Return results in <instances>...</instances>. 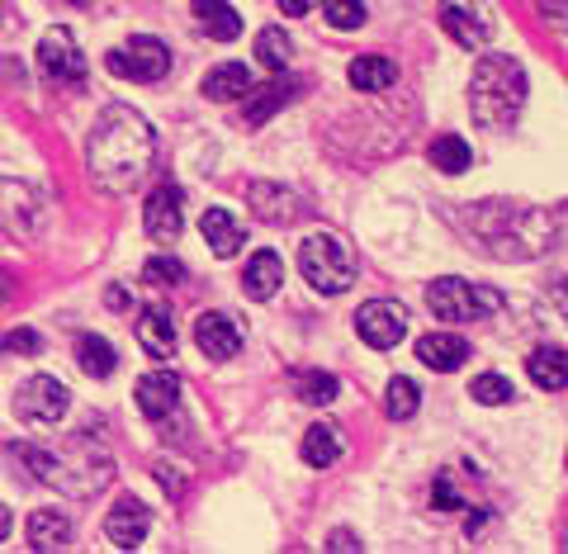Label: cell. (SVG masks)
<instances>
[{"instance_id":"cell-23","label":"cell","mask_w":568,"mask_h":554,"mask_svg":"<svg viewBox=\"0 0 568 554\" xmlns=\"http://www.w3.org/2000/svg\"><path fill=\"white\" fill-rule=\"evenodd\" d=\"M71 545V522L62 512H33L29 516V550H39V554H52V550H67Z\"/></svg>"},{"instance_id":"cell-42","label":"cell","mask_w":568,"mask_h":554,"mask_svg":"<svg viewBox=\"0 0 568 554\" xmlns=\"http://www.w3.org/2000/svg\"><path fill=\"white\" fill-rule=\"evenodd\" d=\"M6 299H10V275L0 271V303H6Z\"/></svg>"},{"instance_id":"cell-29","label":"cell","mask_w":568,"mask_h":554,"mask_svg":"<svg viewBox=\"0 0 568 554\" xmlns=\"http://www.w3.org/2000/svg\"><path fill=\"white\" fill-rule=\"evenodd\" d=\"M422 407V389L407 380V374H398V380H388V389H384V413L394 417V422H407Z\"/></svg>"},{"instance_id":"cell-32","label":"cell","mask_w":568,"mask_h":554,"mask_svg":"<svg viewBox=\"0 0 568 554\" xmlns=\"http://www.w3.org/2000/svg\"><path fill=\"white\" fill-rule=\"evenodd\" d=\"M474 393V403H484V407H497V403H511V380H503V374H478V380L469 384Z\"/></svg>"},{"instance_id":"cell-27","label":"cell","mask_w":568,"mask_h":554,"mask_svg":"<svg viewBox=\"0 0 568 554\" xmlns=\"http://www.w3.org/2000/svg\"><path fill=\"white\" fill-rule=\"evenodd\" d=\"M346 77H351L355 91L375 95V91H388V85L398 81V62H388V58H355Z\"/></svg>"},{"instance_id":"cell-3","label":"cell","mask_w":568,"mask_h":554,"mask_svg":"<svg viewBox=\"0 0 568 554\" xmlns=\"http://www.w3.org/2000/svg\"><path fill=\"white\" fill-rule=\"evenodd\" d=\"M469 110L484 129H507L526 110V67L507 52H484L469 81Z\"/></svg>"},{"instance_id":"cell-8","label":"cell","mask_w":568,"mask_h":554,"mask_svg":"<svg viewBox=\"0 0 568 554\" xmlns=\"http://www.w3.org/2000/svg\"><path fill=\"white\" fill-rule=\"evenodd\" d=\"M39 71L52 81V85H81L91 62H85V52L77 48L71 39V29H48L43 43H39Z\"/></svg>"},{"instance_id":"cell-11","label":"cell","mask_w":568,"mask_h":554,"mask_svg":"<svg viewBox=\"0 0 568 554\" xmlns=\"http://www.w3.org/2000/svg\"><path fill=\"white\" fill-rule=\"evenodd\" d=\"M148 531H152V512L142 507L138 497H119L110 516H104V535H110L114 550H138L148 541Z\"/></svg>"},{"instance_id":"cell-17","label":"cell","mask_w":568,"mask_h":554,"mask_svg":"<svg viewBox=\"0 0 568 554\" xmlns=\"http://www.w3.org/2000/svg\"><path fill=\"white\" fill-rule=\"evenodd\" d=\"M246 200H252V213H256V219L275 223V228L294 223L298 213H304V204H298L290 190H280V185H265V181H256L252 190H246Z\"/></svg>"},{"instance_id":"cell-4","label":"cell","mask_w":568,"mask_h":554,"mask_svg":"<svg viewBox=\"0 0 568 554\" xmlns=\"http://www.w3.org/2000/svg\"><path fill=\"white\" fill-rule=\"evenodd\" d=\"M298 271L317 294H346L355 284V252L336 238V232H313L298 246Z\"/></svg>"},{"instance_id":"cell-30","label":"cell","mask_w":568,"mask_h":554,"mask_svg":"<svg viewBox=\"0 0 568 554\" xmlns=\"http://www.w3.org/2000/svg\"><path fill=\"white\" fill-rule=\"evenodd\" d=\"M256 62L265 67V71H284L290 67V39H284V29H261L256 33Z\"/></svg>"},{"instance_id":"cell-5","label":"cell","mask_w":568,"mask_h":554,"mask_svg":"<svg viewBox=\"0 0 568 554\" xmlns=\"http://www.w3.org/2000/svg\"><path fill=\"white\" fill-rule=\"evenodd\" d=\"M426 309L436 318H450V323H478V318H493L503 309V294L488 290V284H469V280H436L426 290Z\"/></svg>"},{"instance_id":"cell-2","label":"cell","mask_w":568,"mask_h":554,"mask_svg":"<svg viewBox=\"0 0 568 554\" xmlns=\"http://www.w3.org/2000/svg\"><path fill=\"white\" fill-rule=\"evenodd\" d=\"M156 157V133L152 123L142 119L129 104H110L100 119H95V133H91V148H85V167H91V181L100 190H129L148 175Z\"/></svg>"},{"instance_id":"cell-33","label":"cell","mask_w":568,"mask_h":554,"mask_svg":"<svg viewBox=\"0 0 568 554\" xmlns=\"http://www.w3.org/2000/svg\"><path fill=\"white\" fill-rule=\"evenodd\" d=\"M336 393H342V380H336V374H304V380H298V399H304V403H317V407H323V403H332L336 399Z\"/></svg>"},{"instance_id":"cell-16","label":"cell","mask_w":568,"mask_h":554,"mask_svg":"<svg viewBox=\"0 0 568 554\" xmlns=\"http://www.w3.org/2000/svg\"><path fill=\"white\" fill-rule=\"evenodd\" d=\"M440 29L450 33V39L459 43V48H469V52H478L488 43V20L478 14L474 6H465V0H446V10H440Z\"/></svg>"},{"instance_id":"cell-14","label":"cell","mask_w":568,"mask_h":554,"mask_svg":"<svg viewBox=\"0 0 568 554\" xmlns=\"http://www.w3.org/2000/svg\"><path fill=\"white\" fill-rule=\"evenodd\" d=\"M175 342H181V332H175L171 309H162V303H148V309L138 313V346L148 351L152 361H171Z\"/></svg>"},{"instance_id":"cell-18","label":"cell","mask_w":568,"mask_h":554,"mask_svg":"<svg viewBox=\"0 0 568 554\" xmlns=\"http://www.w3.org/2000/svg\"><path fill=\"white\" fill-rule=\"evenodd\" d=\"M280 284H284V261L275 252H256L252 261H246V275H242V294L246 299H275L280 294Z\"/></svg>"},{"instance_id":"cell-10","label":"cell","mask_w":568,"mask_h":554,"mask_svg":"<svg viewBox=\"0 0 568 554\" xmlns=\"http://www.w3.org/2000/svg\"><path fill=\"white\" fill-rule=\"evenodd\" d=\"M142 228H148L152 242H175L185 228V194L175 185H156L142 204Z\"/></svg>"},{"instance_id":"cell-43","label":"cell","mask_w":568,"mask_h":554,"mask_svg":"<svg viewBox=\"0 0 568 554\" xmlns=\"http://www.w3.org/2000/svg\"><path fill=\"white\" fill-rule=\"evenodd\" d=\"M71 6H100V0H71Z\"/></svg>"},{"instance_id":"cell-28","label":"cell","mask_w":568,"mask_h":554,"mask_svg":"<svg viewBox=\"0 0 568 554\" xmlns=\"http://www.w3.org/2000/svg\"><path fill=\"white\" fill-rule=\"evenodd\" d=\"M426 157H432V167H436V171H446V175H459V171H469V167H474V152H469V142L459 138V133H440Z\"/></svg>"},{"instance_id":"cell-13","label":"cell","mask_w":568,"mask_h":554,"mask_svg":"<svg viewBox=\"0 0 568 554\" xmlns=\"http://www.w3.org/2000/svg\"><path fill=\"white\" fill-rule=\"evenodd\" d=\"M194 346H200L209 361H233L242 351V328L227 313H200L194 318Z\"/></svg>"},{"instance_id":"cell-41","label":"cell","mask_w":568,"mask_h":554,"mask_svg":"<svg viewBox=\"0 0 568 554\" xmlns=\"http://www.w3.org/2000/svg\"><path fill=\"white\" fill-rule=\"evenodd\" d=\"M555 303H559V309H564V313H568V280H564V284H559V290H555Z\"/></svg>"},{"instance_id":"cell-1","label":"cell","mask_w":568,"mask_h":554,"mask_svg":"<svg viewBox=\"0 0 568 554\" xmlns=\"http://www.w3.org/2000/svg\"><path fill=\"white\" fill-rule=\"evenodd\" d=\"M450 223L465 232L469 246L497 261H530L555 246V219L545 209L511 204V200H484L469 209H450Z\"/></svg>"},{"instance_id":"cell-36","label":"cell","mask_w":568,"mask_h":554,"mask_svg":"<svg viewBox=\"0 0 568 554\" xmlns=\"http://www.w3.org/2000/svg\"><path fill=\"white\" fill-rule=\"evenodd\" d=\"M432 503H436L440 512H459V507H465V503H459V493H455V484H450V474H440V479H436Z\"/></svg>"},{"instance_id":"cell-22","label":"cell","mask_w":568,"mask_h":554,"mask_svg":"<svg viewBox=\"0 0 568 554\" xmlns=\"http://www.w3.org/2000/svg\"><path fill=\"white\" fill-rule=\"evenodd\" d=\"M200 232H204V242H209V252L213 256H237L242 252V228L233 223V213L227 209H204V219H200Z\"/></svg>"},{"instance_id":"cell-20","label":"cell","mask_w":568,"mask_h":554,"mask_svg":"<svg viewBox=\"0 0 568 554\" xmlns=\"http://www.w3.org/2000/svg\"><path fill=\"white\" fill-rule=\"evenodd\" d=\"M526 374H530V384H536V389H549V393L568 389V351L536 346V351L526 355Z\"/></svg>"},{"instance_id":"cell-19","label":"cell","mask_w":568,"mask_h":554,"mask_svg":"<svg viewBox=\"0 0 568 554\" xmlns=\"http://www.w3.org/2000/svg\"><path fill=\"white\" fill-rule=\"evenodd\" d=\"M190 10H194V24H200L209 39L233 43L237 33H242V14L227 6V0H190Z\"/></svg>"},{"instance_id":"cell-34","label":"cell","mask_w":568,"mask_h":554,"mask_svg":"<svg viewBox=\"0 0 568 554\" xmlns=\"http://www.w3.org/2000/svg\"><path fill=\"white\" fill-rule=\"evenodd\" d=\"M185 280V265L175 256H152L142 265V284H156V290H166V284H181Z\"/></svg>"},{"instance_id":"cell-24","label":"cell","mask_w":568,"mask_h":554,"mask_svg":"<svg viewBox=\"0 0 568 554\" xmlns=\"http://www.w3.org/2000/svg\"><path fill=\"white\" fill-rule=\"evenodd\" d=\"M304 460L313 464V470H327V464H336L342 460V426L336 422H317V426H308L304 432Z\"/></svg>"},{"instance_id":"cell-12","label":"cell","mask_w":568,"mask_h":554,"mask_svg":"<svg viewBox=\"0 0 568 554\" xmlns=\"http://www.w3.org/2000/svg\"><path fill=\"white\" fill-rule=\"evenodd\" d=\"M133 399H138V413H142V417H152V422L171 417L175 403H181V374H175V370H152V374H142Z\"/></svg>"},{"instance_id":"cell-7","label":"cell","mask_w":568,"mask_h":554,"mask_svg":"<svg viewBox=\"0 0 568 554\" xmlns=\"http://www.w3.org/2000/svg\"><path fill=\"white\" fill-rule=\"evenodd\" d=\"M71 407V389L58 380V374H33V380L20 389L14 399V417L29 426H58Z\"/></svg>"},{"instance_id":"cell-35","label":"cell","mask_w":568,"mask_h":554,"mask_svg":"<svg viewBox=\"0 0 568 554\" xmlns=\"http://www.w3.org/2000/svg\"><path fill=\"white\" fill-rule=\"evenodd\" d=\"M39 351H43V342L33 328H14V332L0 336V355H39Z\"/></svg>"},{"instance_id":"cell-15","label":"cell","mask_w":568,"mask_h":554,"mask_svg":"<svg viewBox=\"0 0 568 554\" xmlns=\"http://www.w3.org/2000/svg\"><path fill=\"white\" fill-rule=\"evenodd\" d=\"M417 361L426 370H436V374H455L459 365L469 361V342L465 336H455V332H426L417 342Z\"/></svg>"},{"instance_id":"cell-40","label":"cell","mask_w":568,"mask_h":554,"mask_svg":"<svg viewBox=\"0 0 568 554\" xmlns=\"http://www.w3.org/2000/svg\"><path fill=\"white\" fill-rule=\"evenodd\" d=\"M540 10H545V14H564L568 0H540Z\"/></svg>"},{"instance_id":"cell-21","label":"cell","mask_w":568,"mask_h":554,"mask_svg":"<svg viewBox=\"0 0 568 554\" xmlns=\"http://www.w3.org/2000/svg\"><path fill=\"white\" fill-rule=\"evenodd\" d=\"M242 100H246V129H261V123H271V114H280L284 104L294 100V81L252 85V91H246Z\"/></svg>"},{"instance_id":"cell-37","label":"cell","mask_w":568,"mask_h":554,"mask_svg":"<svg viewBox=\"0 0 568 554\" xmlns=\"http://www.w3.org/2000/svg\"><path fill=\"white\" fill-rule=\"evenodd\" d=\"M327 550H361V541H355V535H351V531H336Z\"/></svg>"},{"instance_id":"cell-9","label":"cell","mask_w":568,"mask_h":554,"mask_svg":"<svg viewBox=\"0 0 568 554\" xmlns=\"http://www.w3.org/2000/svg\"><path fill=\"white\" fill-rule=\"evenodd\" d=\"M355 332H361V342H365V346L394 351V346L403 342V332H407L403 303H394V299H369L365 309L355 313Z\"/></svg>"},{"instance_id":"cell-6","label":"cell","mask_w":568,"mask_h":554,"mask_svg":"<svg viewBox=\"0 0 568 554\" xmlns=\"http://www.w3.org/2000/svg\"><path fill=\"white\" fill-rule=\"evenodd\" d=\"M104 67L123 81H162L171 71V48L162 39H152V33H138V39L119 43L110 58H104Z\"/></svg>"},{"instance_id":"cell-38","label":"cell","mask_w":568,"mask_h":554,"mask_svg":"<svg viewBox=\"0 0 568 554\" xmlns=\"http://www.w3.org/2000/svg\"><path fill=\"white\" fill-rule=\"evenodd\" d=\"M313 6H317V0H280V10H284V14H308Z\"/></svg>"},{"instance_id":"cell-31","label":"cell","mask_w":568,"mask_h":554,"mask_svg":"<svg viewBox=\"0 0 568 554\" xmlns=\"http://www.w3.org/2000/svg\"><path fill=\"white\" fill-rule=\"evenodd\" d=\"M323 14H327L332 29L351 33V29L365 24V0H323Z\"/></svg>"},{"instance_id":"cell-39","label":"cell","mask_w":568,"mask_h":554,"mask_svg":"<svg viewBox=\"0 0 568 554\" xmlns=\"http://www.w3.org/2000/svg\"><path fill=\"white\" fill-rule=\"evenodd\" d=\"M10 526H14V516H10V507H6V503H0V541L10 535Z\"/></svg>"},{"instance_id":"cell-26","label":"cell","mask_w":568,"mask_h":554,"mask_svg":"<svg viewBox=\"0 0 568 554\" xmlns=\"http://www.w3.org/2000/svg\"><path fill=\"white\" fill-rule=\"evenodd\" d=\"M77 365L91 374V380H110V374L119 370V355H114V346L104 342V336H95V332H85L81 342H77Z\"/></svg>"},{"instance_id":"cell-25","label":"cell","mask_w":568,"mask_h":554,"mask_svg":"<svg viewBox=\"0 0 568 554\" xmlns=\"http://www.w3.org/2000/svg\"><path fill=\"white\" fill-rule=\"evenodd\" d=\"M246 91H252V71H246L242 62H223V67H213L209 77H204V95L219 100V104L242 100Z\"/></svg>"}]
</instances>
